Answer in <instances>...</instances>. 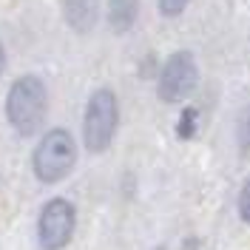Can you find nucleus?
Returning <instances> with one entry per match:
<instances>
[{"label":"nucleus","instance_id":"obj_1","mask_svg":"<svg viewBox=\"0 0 250 250\" xmlns=\"http://www.w3.org/2000/svg\"><path fill=\"white\" fill-rule=\"evenodd\" d=\"M48 91L37 74H23L12 83L6 94V120L20 137H34L46 120Z\"/></svg>","mask_w":250,"mask_h":250},{"label":"nucleus","instance_id":"obj_2","mask_svg":"<svg viewBox=\"0 0 250 250\" xmlns=\"http://www.w3.org/2000/svg\"><path fill=\"white\" fill-rule=\"evenodd\" d=\"M77 165V142L68 131L51 128L46 131L34 154H31V171L43 185H57L62 182Z\"/></svg>","mask_w":250,"mask_h":250},{"label":"nucleus","instance_id":"obj_3","mask_svg":"<svg viewBox=\"0 0 250 250\" xmlns=\"http://www.w3.org/2000/svg\"><path fill=\"white\" fill-rule=\"evenodd\" d=\"M117 125H120L117 94L111 91V88H97L88 97L85 117H83V142H85V151H91V154L108 151L111 140L117 134Z\"/></svg>","mask_w":250,"mask_h":250},{"label":"nucleus","instance_id":"obj_4","mask_svg":"<svg viewBox=\"0 0 250 250\" xmlns=\"http://www.w3.org/2000/svg\"><path fill=\"white\" fill-rule=\"evenodd\" d=\"M196 83H199V65L193 60V54L182 48L165 60L156 80V94L162 103H182L188 94H193Z\"/></svg>","mask_w":250,"mask_h":250},{"label":"nucleus","instance_id":"obj_5","mask_svg":"<svg viewBox=\"0 0 250 250\" xmlns=\"http://www.w3.org/2000/svg\"><path fill=\"white\" fill-rule=\"evenodd\" d=\"M74 225H77V210L68 199H48L40 210L37 219V242L43 250H62L71 236H74Z\"/></svg>","mask_w":250,"mask_h":250},{"label":"nucleus","instance_id":"obj_6","mask_svg":"<svg viewBox=\"0 0 250 250\" xmlns=\"http://www.w3.org/2000/svg\"><path fill=\"white\" fill-rule=\"evenodd\" d=\"M62 3V20L68 23V29L77 34H88L97 26L100 17V0H60Z\"/></svg>","mask_w":250,"mask_h":250},{"label":"nucleus","instance_id":"obj_7","mask_svg":"<svg viewBox=\"0 0 250 250\" xmlns=\"http://www.w3.org/2000/svg\"><path fill=\"white\" fill-rule=\"evenodd\" d=\"M140 0H108V26L117 34H125L137 23Z\"/></svg>","mask_w":250,"mask_h":250},{"label":"nucleus","instance_id":"obj_8","mask_svg":"<svg viewBox=\"0 0 250 250\" xmlns=\"http://www.w3.org/2000/svg\"><path fill=\"white\" fill-rule=\"evenodd\" d=\"M196 125H199V111L196 108H185L179 123H176V137L179 140H190L196 134Z\"/></svg>","mask_w":250,"mask_h":250},{"label":"nucleus","instance_id":"obj_9","mask_svg":"<svg viewBox=\"0 0 250 250\" xmlns=\"http://www.w3.org/2000/svg\"><path fill=\"white\" fill-rule=\"evenodd\" d=\"M239 216H242V222H248L250 225V176L245 179V185H242V190H239Z\"/></svg>","mask_w":250,"mask_h":250},{"label":"nucleus","instance_id":"obj_10","mask_svg":"<svg viewBox=\"0 0 250 250\" xmlns=\"http://www.w3.org/2000/svg\"><path fill=\"white\" fill-rule=\"evenodd\" d=\"M188 3H190V0H156L159 12H162L165 17H176V15H182Z\"/></svg>","mask_w":250,"mask_h":250},{"label":"nucleus","instance_id":"obj_11","mask_svg":"<svg viewBox=\"0 0 250 250\" xmlns=\"http://www.w3.org/2000/svg\"><path fill=\"white\" fill-rule=\"evenodd\" d=\"M6 71V51H3V43H0V74Z\"/></svg>","mask_w":250,"mask_h":250},{"label":"nucleus","instance_id":"obj_12","mask_svg":"<svg viewBox=\"0 0 250 250\" xmlns=\"http://www.w3.org/2000/svg\"><path fill=\"white\" fill-rule=\"evenodd\" d=\"M154 250H168V248H162V245H159V248H154Z\"/></svg>","mask_w":250,"mask_h":250}]
</instances>
